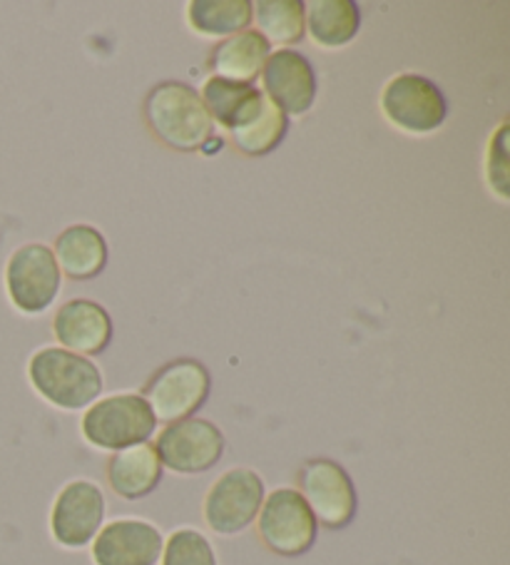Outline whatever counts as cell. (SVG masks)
<instances>
[{"label":"cell","instance_id":"cell-16","mask_svg":"<svg viewBox=\"0 0 510 565\" xmlns=\"http://www.w3.org/2000/svg\"><path fill=\"white\" fill-rule=\"evenodd\" d=\"M53 257L61 275L75 281L95 279L107 265V242L91 224H73L55 239Z\"/></svg>","mask_w":510,"mask_h":565},{"label":"cell","instance_id":"cell-24","mask_svg":"<svg viewBox=\"0 0 510 565\" xmlns=\"http://www.w3.org/2000/svg\"><path fill=\"white\" fill-rule=\"evenodd\" d=\"M506 138H508V125H500L496 138L488 145V160H486V170H488V184L493 188L500 200H508V148H506Z\"/></svg>","mask_w":510,"mask_h":565},{"label":"cell","instance_id":"cell-9","mask_svg":"<svg viewBox=\"0 0 510 565\" xmlns=\"http://www.w3.org/2000/svg\"><path fill=\"white\" fill-rule=\"evenodd\" d=\"M264 503V481L252 469L222 473L204 495V521L220 535H237L257 521Z\"/></svg>","mask_w":510,"mask_h":565},{"label":"cell","instance_id":"cell-6","mask_svg":"<svg viewBox=\"0 0 510 565\" xmlns=\"http://www.w3.org/2000/svg\"><path fill=\"white\" fill-rule=\"evenodd\" d=\"M381 110L399 130L428 135L448 118V103L440 87L416 73H401L381 93Z\"/></svg>","mask_w":510,"mask_h":565},{"label":"cell","instance_id":"cell-15","mask_svg":"<svg viewBox=\"0 0 510 565\" xmlns=\"http://www.w3.org/2000/svg\"><path fill=\"white\" fill-rule=\"evenodd\" d=\"M162 481V463L152 444H137L115 451L107 463V483L125 501L150 495Z\"/></svg>","mask_w":510,"mask_h":565},{"label":"cell","instance_id":"cell-5","mask_svg":"<svg viewBox=\"0 0 510 565\" xmlns=\"http://www.w3.org/2000/svg\"><path fill=\"white\" fill-rule=\"evenodd\" d=\"M257 533L272 553L297 558L317 543L319 523L299 491L277 489L264 495L257 515Z\"/></svg>","mask_w":510,"mask_h":565},{"label":"cell","instance_id":"cell-7","mask_svg":"<svg viewBox=\"0 0 510 565\" xmlns=\"http://www.w3.org/2000/svg\"><path fill=\"white\" fill-rule=\"evenodd\" d=\"M299 493L319 525L341 531L357 515V489L347 469L331 459H311L299 471Z\"/></svg>","mask_w":510,"mask_h":565},{"label":"cell","instance_id":"cell-12","mask_svg":"<svg viewBox=\"0 0 510 565\" xmlns=\"http://www.w3.org/2000/svg\"><path fill=\"white\" fill-rule=\"evenodd\" d=\"M264 95L287 115L309 113L314 100H317V73H314L311 61L304 53L281 47L274 51L262 71Z\"/></svg>","mask_w":510,"mask_h":565},{"label":"cell","instance_id":"cell-1","mask_svg":"<svg viewBox=\"0 0 510 565\" xmlns=\"http://www.w3.org/2000/svg\"><path fill=\"white\" fill-rule=\"evenodd\" d=\"M142 115L155 138L170 150L194 152L214 138V122L200 93L178 81L155 85L145 97Z\"/></svg>","mask_w":510,"mask_h":565},{"label":"cell","instance_id":"cell-8","mask_svg":"<svg viewBox=\"0 0 510 565\" xmlns=\"http://www.w3.org/2000/svg\"><path fill=\"white\" fill-rule=\"evenodd\" d=\"M224 434L208 418H184L170 424L157 436L155 451L160 456L162 469L182 476H194L214 469L224 454Z\"/></svg>","mask_w":510,"mask_h":565},{"label":"cell","instance_id":"cell-3","mask_svg":"<svg viewBox=\"0 0 510 565\" xmlns=\"http://www.w3.org/2000/svg\"><path fill=\"white\" fill-rule=\"evenodd\" d=\"M157 428L150 406L137 394L107 396L103 402L87 406L81 422L83 438L103 451H123L145 444Z\"/></svg>","mask_w":510,"mask_h":565},{"label":"cell","instance_id":"cell-20","mask_svg":"<svg viewBox=\"0 0 510 565\" xmlns=\"http://www.w3.org/2000/svg\"><path fill=\"white\" fill-rule=\"evenodd\" d=\"M188 21L200 35L230 38L247 31L252 23L249 0H192Z\"/></svg>","mask_w":510,"mask_h":565},{"label":"cell","instance_id":"cell-2","mask_svg":"<svg viewBox=\"0 0 510 565\" xmlns=\"http://www.w3.org/2000/svg\"><path fill=\"white\" fill-rule=\"evenodd\" d=\"M28 379L47 404L63 412H81L103 394V374L91 359L47 347L35 352L28 364Z\"/></svg>","mask_w":510,"mask_h":565},{"label":"cell","instance_id":"cell-10","mask_svg":"<svg viewBox=\"0 0 510 565\" xmlns=\"http://www.w3.org/2000/svg\"><path fill=\"white\" fill-rule=\"evenodd\" d=\"M63 275L53 249L45 245H23L6 265V289L13 307L23 315H41L61 291Z\"/></svg>","mask_w":510,"mask_h":565},{"label":"cell","instance_id":"cell-17","mask_svg":"<svg viewBox=\"0 0 510 565\" xmlns=\"http://www.w3.org/2000/svg\"><path fill=\"white\" fill-rule=\"evenodd\" d=\"M272 55V45L264 41L257 31H242L237 35L224 38V41L214 47L210 65L214 77L230 83L254 85V81L262 75L264 63Z\"/></svg>","mask_w":510,"mask_h":565},{"label":"cell","instance_id":"cell-11","mask_svg":"<svg viewBox=\"0 0 510 565\" xmlns=\"http://www.w3.org/2000/svg\"><path fill=\"white\" fill-rule=\"evenodd\" d=\"M105 519V495L93 481H71L57 493L51 511V533L63 548L93 543Z\"/></svg>","mask_w":510,"mask_h":565},{"label":"cell","instance_id":"cell-13","mask_svg":"<svg viewBox=\"0 0 510 565\" xmlns=\"http://www.w3.org/2000/svg\"><path fill=\"white\" fill-rule=\"evenodd\" d=\"M162 533L140 519H117L93 539L95 565H155L162 558Z\"/></svg>","mask_w":510,"mask_h":565},{"label":"cell","instance_id":"cell-4","mask_svg":"<svg viewBox=\"0 0 510 565\" xmlns=\"http://www.w3.org/2000/svg\"><path fill=\"white\" fill-rule=\"evenodd\" d=\"M212 379L198 359H178L164 364L145 386L142 398L157 424H178L192 418L210 398Z\"/></svg>","mask_w":510,"mask_h":565},{"label":"cell","instance_id":"cell-19","mask_svg":"<svg viewBox=\"0 0 510 565\" xmlns=\"http://www.w3.org/2000/svg\"><path fill=\"white\" fill-rule=\"evenodd\" d=\"M202 103L208 107L212 122L222 125L224 130H240L242 125H247L254 115L262 110L264 93L257 90L254 85L230 83L222 77H210L202 87Z\"/></svg>","mask_w":510,"mask_h":565},{"label":"cell","instance_id":"cell-23","mask_svg":"<svg viewBox=\"0 0 510 565\" xmlns=\"http://www.w3.org/2000/svg\"><path fill=\"white\" fill-rule=\"evenodd\" d=\"M162 565H217V555L200 531L180 529L164 543Z\"/></svg>","mask_w":510,"mask_h":565},{"label":"cell","instance_id":"cell-18","mask_svg":"<svg viewBox=\"0 0 510 565\" xmlns=\"http://www.w3.org/2000/svg\"><path fill=\"white\" fill-rule=\"evenodd\" d=\"M361 11L354 0H311L304 3V33L321 47L349 45L359 35Z\"/></svg>","mask_w":510,"mask_h":565},{"label":"cell","instance_id":"cell-14","mask_svg":"<svg viewBox=\"0 0 510 565\" xmlns=\"http://www.w3.org/2000/svg\"><path fill=\"white\" fill-rule=\"evenodd\" d=\"M53 334L65 352L97 356L113 342V319L97 301L71 299L55 311Z\"/></svg>","mask_w":510,"mask_h":565},{"label":"cell","instance_id":"cell-21","mask_svg":"<svg viewBox=\"0 0 510 565\" xmlns=\"http://www.w3.org/2000/svg\"><path fill=\"white\" fill-rule=\"evenodd\" d=\"M287 132L289 118L264 95L262 110L247 125H242L240 130H232V142L247 158H264V154L279 148Z\"/></svg>","mask_w":510,"mask_h":565},{"label":"cell","instance_id":"cell-22","mask_svg":"<svg viewBox=\"0 0 510 565\" xmlns=\"http://www.w3.org/2000/svg\"><path fill=\"white\" fill-rule=\"evenodd\" d=\"M252 18L257 21V33L269 45H294L304 38L301 0H259L252 3Z\"/></svg>","mask_w":510,"mask_h":565}]
</instances>
